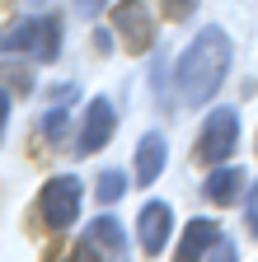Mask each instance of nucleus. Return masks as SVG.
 Listing matches in <instances>:
<instances>
[{
  "label": "nucleus",
  "mask_w": 258,
  "mask_h": 262,
  "mask_svg": "<svg viewBox=\"0 0 258 262\" xmlns=\"http://www.w3.org/2000/svg\"><path fill=\"white\" fill-rule=\"evenodd\" d=\"M61 131H66V108H52V113L43 117V136H47V141H61Z\"/></svg>",
  "instance_id": "13"
},
{
  "label": "nucleus",
  "mask_w": 258,
  "mask_h": 262,
  "mask_svg": "<svg viewBox=\"0 0 258 262\" xmlns=\"http://www.w3.org/2000/svg\"><path fill=\"white\" fill-rule=\"evenodd\" d=\"M80 196H85V187H80L75 173H56V178H47L43 192H38L43 225H47V229H71V225L80 220Z\"/></svg>",
  "instance_id": "3"
},
{
  "label": "nucleus",
  "mask_w": 258,
  "mask_h": 262,
  "mask_svg": "<svg viewBox=\"0 0 258 262\" xmlns=\"http://www.w3.org/2000/svg\"><path fill=\"white\" fill-rule=\"evenodd\" d=\"M165 159H169V141L160 136V131L141 136V145H136V178L141 183H155L160 173H165Z\"/></svg>",
  "instance_id": "10"
},
{
  "label": "nucleus",
  "mask_w": 258,
  "mask_h": 262,
  "mask_svg": "<svg viewBox=\"0 0 258 262\" xmlns=\"http://www.w3.org/2000/svg\"><path fill=\"white\" fill-rule=\"evenodd\" d=\"M240 192H244V169H235V164H216L211 178L202 183V196L216 202V206H230Z\"/></svg>",
  "instance_id": "9"
},
{
  "label": "nucleus",
  "mask_w": 258,
  "mask_h": 262,
  "mask_svg": "<svg viewBox=\"0 0 258 262\" xmlns=\"http://www.w3.org/2000/svg\"><path fill=\"white\" fill-rule=\"evenodd\" d=\"M113 28L122 33V42L132 56H146L155 47V14L146 10V0H117L113 5Z\"/></svg>",
  "instance_id": "5"
},
{
  "label": "nucleus",
  "mask_w": 258,
  "mask_h": 262,
  "mask_svg": "<svg viewBox=\"0 0 258 262\" xmlns=\"http://www.w3.org/2000/svg\"><path fill=\"white\" fill-rule=\"evenodd\" d=\"M5 126H10V89H0V136H5Z\"/></svg>",
  "instance_id": "18"
},
{
  "label": "nucleus",
  "mask_w": 258,
  "mask_h": 262,
  "mask_svg": "<svg viewBox=\"0 0 258 262\" xmlns=\"http://www.w3.org/2000/svg\"><path fill=\"white\" fill-rule=\"evenodd\" d=\"M104 5H108V0H75V10H80L85 19H94V14H99Z\"/></svg>",
  "instance_id": "16"
},
{
  "label": "nucleus",
  "mask_w": 258,
  "mask_h": 262,
  "mask_svg": "<svg viewBox=\"0 0 258 262\" xmlns=\"http://www.w3.org/2000/svg\"><path fill=\"white\" fill-rule=\"evenodd\" d=\"M169 229H174V211H169L165 202H146V206H141V215H136V244H141L150 257L165 253Z\"/></svg>",
  "instance_id": "7"
},
{
  "label": "nucleus",
  "mask_w": 258,
  "mask_h": 262,
  "mask_svg": "<svg viewBox=\"0 0 258 262\" xmlns=\"http://www.w3.org/2000/svg\"><path fill=\"white\" fill-rule=\"evenodd\" d=\"M165 5H169L174 19H183V14H192V5H197V0H165Z\"/></svg>",
  "instance_id": "17"
},
{
  "label": "nucleus",
  "mask_w": 258,
  "mask_h": 262,
  "mask_svg": "<svg viewBox=\"0 0 258 262\" xmlns=\"http://www.w3.org/2000/svg\"><path fill=\"white\" fill-rule=\"evenodd\" d=\"M216 244H221V225L207 220V215H192V220L183 225V239H178L174 262H202V257H211Z\"/></svg>",
  "instance_id": "8"
},
{
  "label": "nucleus",
  "mask_w": 258,
  "mask_h": 262,
  "mask_svg": "<svg viewBox=\"0 0 258 262\" xmlns=\"http://www.w3.org/2000/svg\"><path fill=\"white\" fill-rule=\"evenodd\" d=\"M113 131H117V108H113V98H108V94L89 98V103H85V122H80V136H75V150H80V155L104 150V145L113 141Z\"/></svg>",
  "instance_id": "6"
},
{
  "label": "nucleus",
  "mask_w": 258,
  "mask_h": 262,
  "mask_svg": "<svg viewBox=\"0 0 258 262\" xmlns=\"http://www.w3.org/2000/svg\"><path fill=\"white\" fill-rule=\"evenodd\" d=\"M253 150H258V145H253Z\"/></svg>",
  "instance_id": "20"
},
{
  "label": "nucleus",
  "mask_w": 258,
  "mask_h": 262,
  "mask_svg": "<svg viewBox=\"0 0 258 262\" xmlns=\"http://www.w3.org/2000/svg\"><path fill=\"white\" fill-rule=\"evenodd\" d=\"M230 71V38L221 28H202L192 38L174 66V80H178V98L183 108H207L211 98L221 94V80Z\"/></svg>",
  "instance_id": "1"
},
{
  "label": "nucleus",
  "mask_w": 258,
  "mask_h": 262,
  "mask_svg": "<svg viewBox=\"0 0 258 262\" xmlns=\"http://www.w3.org/2000/svg\"><path fill=\"white\" fill-rule=\"evenodd\" d=\"M122 192H127V173H122V169H108V173L99 178V187H94V196H99L104 206H117Z\"/></svg>",
  "instance_id": "12"
},
{
  "label": "nucleus",
  "mask_w": 258,
  "mask_h": 262,
  "mask_svg": "<svg viewBox=\"0 0 258 262\" xmlns=\"http://www.w3.org/2000/svg\"><path fill=\"white\" fill-rule=\"evenodd\" d=\"M244 220H249V234L258 239V183H253L249 196H244Z\"/></svg>",
  "instance_id": "14"
},
{
  "label": "nucleus",
  "mask_w": 258,
  "mask_h": 262,
  "mask_svg": "<svg viewBox=\"0 0 258 262\" xmlns=\"http://www.w3.org/2000/svg\"><path fill=\"white\" fill-rule=\"evenodd\" d=\"M0 52H28L38 61H56V52H61V19L56 14L19 19L5 38H0Z\"/></svg>",
  "instance_id": "2"
},
{
  "label": "nucleus",
  "mask_w": 258,
  "mask_h": 262,
  "mask_svg": "<svg viewBox=\"0 0 258 262\" xmlns=\"http://www.w3.org/2000/svg\"><path fill=\"white\" fill-rule=\"evenodd\" d=\"M71 262H99V257H94V244H89V239H85V244H80V248H75V253H71Z\"/></svg>",
  "instance_id": "19"
},
{
  "label": "nucleus",
  "mask_w": 258,
  "mask_h": 262,
  "mask_svg": "<svg viewBox=\"0 0 258 262\" xmlns=\"http://www.w3.org/2000/svg\"><path fill=\"white\" fill-rule=\"evenodd\" d=\"M235 257H240V253H235V244H230V239L221 234V244L211 248V262H235Z\"/></svg>",
  "instance_id": "15"
},
{
  "label": "nucleus",
  "mask_w": 258,
  "mask_h": 262,
  "mask_svg": "<svg viewBox=\"0 0 258 262\" xmlns=\"http://www.w3.org/2000/svg\"><path fill=\"white\" fill-rule=\"evenodd\" d=\"M89 244H94V248H104L108 257H122V253H127V234H122V225H117L108 211L89 225Z\"/></svg>",
  "instance_id": "11"
},
{
  "label": "nucleus",
  "mask_w": 258,
  "mask_h": 262,
  "mask_svg": "<svg viewBox=\"0 0 258 262\" xmlns=\"http://www.w3.org/2000/svg\"><path fill=\"white\" fill-rule=\"evenodd\" d=\"M235 145H240V113L235 108H216L202 122V131H197V159L216 169L221 159H230Z\"/></svg>",
  "instance_id": "4"
}]
</instances>
